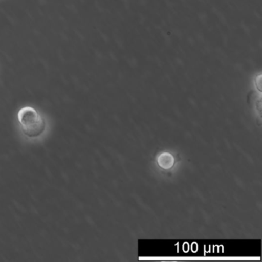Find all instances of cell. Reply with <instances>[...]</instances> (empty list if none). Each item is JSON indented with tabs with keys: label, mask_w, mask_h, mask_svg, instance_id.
Segmentation results:
<instances>
[{
	"label": "cell",
	"mask_w": 262,
	"mask_h": 262,
	"mask_svg": "<svg viewBox=\"0 0 262 262\" xmlns=\"http://www.w3.org/2000/svg\"><path fill=\"white\" fill-rule=\"evenodd\" d=\"M18 119L24 134L29 137H36L43 133L46 122L35 108L24 107L18 113Z\"/></svg>",
	"instance_id": "cell-1"
}]
</instances>
